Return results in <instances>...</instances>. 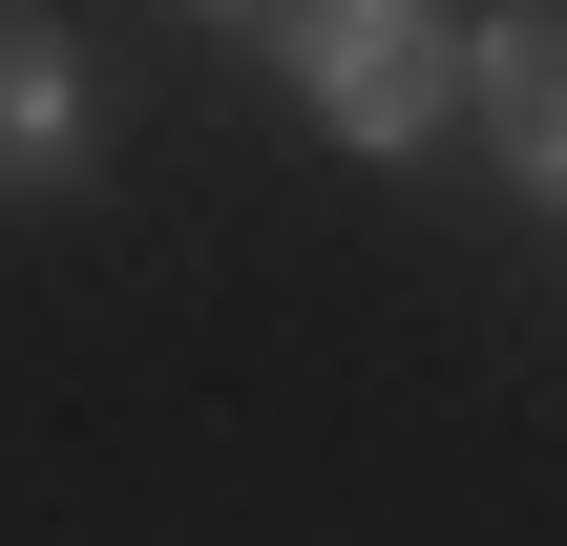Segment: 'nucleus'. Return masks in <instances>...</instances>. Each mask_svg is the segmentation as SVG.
<instances>
[{
    "label": "nucleus",
    "mask_w": 567,
    "mask_h": 546,
    "mask_svg": "<svg viewBox=\"0 0 567 546\" xmlns=\"http://www.w3.org/2000/svg\"><path fill=\"white\" fill-rule=\"evenodd\" d=\"M274 42H295V84H316L358 147H421V126L463 105V42H442L421 0H316V21H274Z\"/></svg>",
    "instance_id": "f257e3e1"
},
{
    "label": "nucleus",
    "mask_w": 567,
    "mask_h": 546,
    "mask_svg": "<svg viewBox=\"0 0 567 546\" xmlns=\"http://www.w3.org/2000/svg\"><path fill=\"white\" fill-rule=\"evenodd\" d=\"M505 168L567 189V21H505Z\"/></svg>",
    "instance_id": "f03ea898"
},
{
    "label": "nucleus",
    "mask_w": 567,
    "mask_h": 546,
    "mask_svg": "<svg viewBox=\"0 0 567 546\" xmlns=\"http://www.w3.org/2000/svg\"><path fill=\"white\" fill-rule=\"evenodd\" d=\"M0 168H63V21H0Z\"/></svg>",
    "instance_id": "7ed1b4c3"
}]
</instances>
